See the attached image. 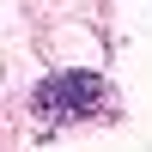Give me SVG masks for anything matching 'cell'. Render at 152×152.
<instances>
[{
	"label": "cell",
	"mask_w": 152,
	"mask_h": 152,
	"mask_svg": "<svg viewBox=\"0 0 152 152\" xmlns=\"http://www.w3.org/2000/svg\"><path fill=\"white\" fill-rule=\"evenodd\" d=\"M110 110V85L97 79V73H55V79H43L31 91V116L43 122V128H73V122L85 116H104Z\"/></svg>",
	"instance_id": "cell-1"
}]
</instances>
